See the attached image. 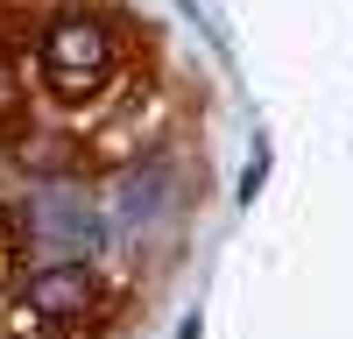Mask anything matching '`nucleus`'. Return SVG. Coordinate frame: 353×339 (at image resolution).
Masks as SVG:
<instances>
[{"instance_id": "obj_1", "label": "nucleus", "mask_w": 353, "mask_h": 339, "mask_svg": "<svg viewBox=\"0 0 353 339\" xmlns=\"http://www.w3.org/2000/svg\"><path fill=\"white\" fill-rule=\"evenodd\" d=\"M128 64V36L106 8L85 0H57L36 28V78L57 106H92Z\"/></svg>"}, {"instance_id": "obj_2", "label": "nucleus", "mask_w": 353, "mask_h": 339, "mask_svg": "<svg viewBox=\"0 0 353 339\" xmlns=\"http://www.w3.org/2000/svg\"><path fill=\"white\" fill-rule=\"evenodd\" d=\"M106 304V282L99 269H85V262H50L21 282V304L8 311V339H50V332H71L85 325L92 311Z\"/></svg>"}, {"instance_id": "obj_3", "label": "nucleus", "mask_w": 353, "mask_h": 339, "mask_svg": "<svg viewBox=\"0 0 353 339\" xmlns=\"http://www.w3.org/2000/svg\"><path fill=\"white\" fill-rule=\"evenodd\" d=\"M261 177H269V156H254V163H248V177H241V198H254V191H261Z\"/></svg>"}, {"instance_id": "obj_4", "label": "nucleus", "mask_w": 353, "mask_h": 339, "mask_svg": "<svg viewBox=\"0 0 353 339\" xmlns=\"http://www.w3.org/2000/svg\"><path fill=\"white\" fill-rule=\"evenodd\" d=\"M50 339H92V332H85V325H71V332H50Z\"/></svg>"}]
</instances>
